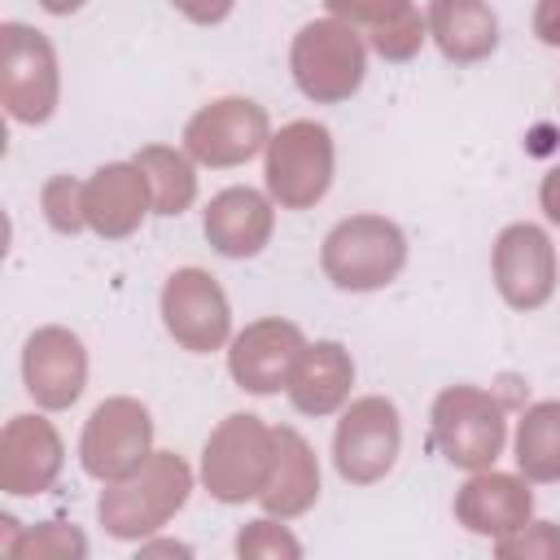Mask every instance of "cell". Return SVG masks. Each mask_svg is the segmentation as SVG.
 Wrapping results in <instances>:
<instances>
[{
	"instance_id": "cell-1",
	"label": "cell",
	"mask_w": 560,
	"mask_h": 560,
	"mask_svg": "<svg viewBox=\"0 0 560 560\" xmlns=\"http://www.w3.org/2000/svg\"><path fill=\"white\" fill-rule=\"evenodd\" d=\"M192 490V472L175 451H153L131 477L105 481L101 490V525L114 538H144L162 529Z\"/></svg>"
},
{
	"instance_id": "cell-2",
	"label": "cell",
	"mask_w": 560,
	"mask_h": 560,
	"mask_svg": "<svg viewBox=\"0 0 560 560\" xmlns=\"http://www.w3.org/2000/svg\"><path fill=\"white\" fill-rule=\"evenodd\" d=\"M289 70L302 96H311L315 105H337L350 101L368 74V44L359 26L341 18H319L293 35Z\"/></svg>"
},
{
	"instance_id": "cell-3",
	"label": "cell",
	"mask_w": 560,
	"mask_h": 560,
	"mask_svg": "<svg viewBox=\"0 0 560 560\" xmlns=\"http://www.w3.org/2000/svg\"><path fill=\"white\" fill-rule=\"evenodd\" d=\"M407 262V236L385 214H350L341 219L319 249V267L337 289L372 293L398 280Z\"/></svg>"
},
{
	"instance_id": "cell-4",
	"label": "cell",
	"mask_w": 560,
	"mask_h": 560,
	"mask_svg": "<svg viewBox=\"0 0 560 560\" xmlns=\"http://www.w3.org/2000/svg\"><path fill=\"white\" fill-rule=\"evenodd\" d=\"M276 468V429L258 416H228L201 451V481L219 503L258 499Z\"/></svg>"
},
{
	"instance_id": "cell-5",
	"label": "cell",
	"mask_w": 560,
	"mask_h": 560,
	"mask_svg": "<svg viewBox=\"0 0 560 560\" xmlns=\"http://www.w3.org/2000/svg\"><path fill=\"white\" fill-rule=\"evenodd\" d=\"M433 446L455 464V468H490L508 442V420L503 402L477 385H446L433 398Z\"/></svg>"
},
{
	"instance_id": "cell-6",
	"label": "cell",
	"mask_w": 560,
	"mask_h": 560,
	"mask_svg": "<svg viewBox=\"0 0 560 560\" xmlns=\"http://www.w3.org/2000/svg\"><path fill=\"white\" fill-rule=\"evenodd\" d=\"M57 52L44 31L4 22L0 26V101L18 122H44L57 109Z\"/></svg>"
},
{
	"instance_id": "cell-7",
	"label": "cell",
	"mask_w": 560,
	"mask_h": 560,
	"mask_svg": "<svg viewBox=\"0 0 560 560\" xmlns=\"http://www.w3.org/2000/svg\"><path fill=\"white\" fill-rule=\"evenodd\" d=\"M332 184V136L324 122H289L267 140V192L284 210H311Z\"/></svg>"
},
{
	"instance_id": "cell-8",
	"label": "cell",
	"mask_w": 560,
	"mask_h": 560,
	"mask_svg": "<svg viewBox=\"0 0 560 560\" xmlns=\"http://www.w3.org/2000/svg\"><path fill=\"white\" fill-rule=\"evenodd\" d=\"M398 446H402L398 407L381 394H368V398H354L337 420L332 464L350 486H372L394 468Z\"/></svg>"
},
{
	"instance_id": "cell-9",
	"label": "cell",
	"mask_w": 560,
	"mask_h": 560,
	"mask_svg": "<svg viewBox=\"0 0 560 560\" xmlns=\"http://www.w3.org/2000/svg\"><path fill=\"white\" fill-rule=\"evenodd\" d=\"M153 455V420L136 398H105L79 438L83 472L96 481H122Z\"/></svg>"
},
{
	"instance_id": "cell-10",
	"label": "cell",
	"mask_w": 560,
	"mask_h": 560,
	"mask_svg": "<svg viewBox=\"0 0 560 560\" xmlns=\"http://www.w3.org/2000/svg\"><path fill=\"white\" fill-rule=\"evenodd\" d=\"M271 122L267 109L249 96H223L201 105L184 127V153L201 166H241L267 149Z\"/></svg>"
},
{
	"instance_id": "cell-11",
	"label": "cell",
	"mask_w": 560,
	"mask_h": 560,
	"mask_svg": "<svg viewBox=\"0 0 560 560\" xmlns=\"http://www.w3.org/2000/svg\"><path fill=\"white\" fill-rule=\"evenodd\" d=\"M162 324L192 354L219 350L232 332V311H228V298H223L219 280L201 267L171 271L166 284H162Z\"/></svg>"
},
{
	"instance_id": "cell-12",
	"label": "cell",
	"mask_w": 560,
	"mask_h": 560,
	"mask_svg": "<svg viewBox=\"0 0 560 560\" xmlns=\"http://www.w3.org/2000/svg\"><path fill=\"white\" fill-rule=\"evenodd\" d=\"M494 284L508 306L538 311L556 293V245L538 223H508L494 236Z\"/></svg>"
},
{
	"instance_id": "cell-13",
	"label": "cell",
	"mask_w": 560,
	"mask_h": 560,
	"mask_svg": "<svg viewBox=\"0 0 560 560\" xmlns=\"http://www.w3.org/2000/svg\"><path fill=\"white\" fill-rule=\"evenodd\" d=\"M306 350V337L298 324L289 319H258L249 324L245 332L232 337V350H228V368H232V381L249 394H276L289 385L298 359Z\"/></svg>"
},
{
	"instance_id": "cell-14",
	"label": "cell",
	"mask_w": 560,
	"mask_h": 560,
	"mask_svg": "<svg viewBox=\"0 0 560 560\" xmlns=\"http://www.w3.org/2000/svg\"><path fill=\"white\" fill-rule=\"evenodd\" d=\"M22 381H26V394L48 411H61V407L79 402V394L88 385L83 341L70 328H57V324L35 328L26 350H22Z\"/></svg>"
},
{
	"instance_id": "cell-15",
	"label": "cell",
	"mask_w": 560,
	"mask_h": 560,
	"mask_svg": "<svg viewBox=\"0 0 560 560\" xmlns=\"http://www.w3.org/2000/svg\"><path fill=\"white\" fill-rule=\"evenodd\" d=\"M153 206V188L149 175L140 171V162H109L101 166L92 179H83V214L88 228L105 241H122L140 228V219Z\"/></svg>"
},
{
	"instance_id": "cell-16",
	"label": "cell",
	"mask_w": 560,
	"mask_h": 560,
	"mask_svg": "<svg viewBox=\"0 0 560 560\" xmlns=\"http://www.w3.org/2000/svg\"><path fill=\"white\" fill-rule=\"evenodd\" d=\"M534 512V494L521 477L512 472H494V468H477L459 494H455V516L464 529L481 534V538H508L516 534Z\"/></svg>"
},
{
	"instance_id": "cell-17",
	"label": "cell",
	"mask_w": 560,
	"mask_h": 560,
	"mask_svg": "<svg viewBox=\"0 0 560 560\" xmlns=\"http://www.w3.org/2000/svg\"><path fill=\"white\" fill-rule=\"evenodd\" d=\"M61 472V438L39 416H13L0 433V490L39 494Z\"/></svg>"
},
{
	"instance_id": "cell-18",
	"label": "cell",
	"mask_w": 560,
	"mask_h": 560,
	"mask_svg": "<svg viewBox=\"0 0 560 560\" xmlns=\"http://www.w3.org/2000/svg\"><path fill=\"white\" fill-rule=\"evenodd\" d=\"M276 228V210L254 188H223L206 210V241L223 258H254Z\"/></svg>"
},
{
	"instance_id": "cell-19",
	"label": "cell",
	"mask_w": 560,
	"mask_h": 560,
	"mask_svg": "<svg viewBox=\"0 0 560 560\" xmlns=\"http://www.w3.org/2000/svg\"><path fill=\"white\" fill-rule=\"evenodd\" d=\"M324 9L350 26H368V44L385 61H411L429 31L411 0H324Z\"/></svg>"
},
{
	"instance_id": "cell-20",
	"label": "cell",
	"mask_w": 560,
	"mask_h": 560,
	"mask_svg": "<svg viewBox=\"0 0 560 560\" xmlns=\"http://www.w3.org/2000/svg\"><path fill=\"white\" fill-rule=\"evenodd\" d=\"M354 385V363L341 341H315L302 350L284 394L302 416H328L350 398Z\"/></svg>"
},
{
	"instance_id": "cell-21",
	"label": "cell",
	"mask_w": 560,
	"mask_h": 560,
	"mask_svg": "<svg viewBox=\"0 0 560 560\" xmlns=\"http://www.w3.org/2000/svg\"><path fill=\"white\" fill-rule=\"evenodd\" d=\"M424 22H429V39L455 66L486 61L499 44V18L486 0H429Z\"/></svg>"
},
{
	"instance_id": "cell-22",
	"label": "cell",
	"mask_w": 560,
	"mask_h": 560,
	"mask_svg": "<svg viewBox=\"0 0 560 560\" xmlns=\"http://www.w3.org/2000/svg\"><path fill=\"white\" fill-rule=\"evenodd\" d=\"M315 499H319V464H315L306 438L298 429H284L280 424L276 429V468H271V481L258 494V503L267 508V516L293 521Z\"/></svg>"
},
{
	"instance_id": "cell-23",
	"label": "cell",
	"mask_w": 560,
	"mask_h": 560,
	"mask_svg": "<svg viewBox=\"0 0 560 560\" xmlns=\"http://www.w3.org/2000/svg\"><path fill=\"white\" fill-rule=\"evenodd\" d=\"M516 468L525 481H560V402L525 407L516 424Z\"/></svg>"
},
{
	"instance_id": "cell-24",
	"label": "cell",
	"mask_w": 560,
	"mask_h": 560,
	"mask_svg": "<svg viewBox=\"0 0 560 560\" xmlns=\"http://www.w3.org/2000/svg\"><path fill=\"white\" fill-rule=\"evenodd\" d=\"M140 171L149 175L153 188V214H184L197 197V175H192V158L171 149V144H144L136 153Z\"/></svg>"
},
{
	"instance_id": "cell-25",
	"label": "cell",
	"mask_w": 560,
	"mask_h": 560,
	"mask_svg": "<svg viewBox=\"0 0 560 560\" xmlns=\"http://www.w3.org/2000/svg\"><path fill=\"white\" fill-rule=\"evenodd\" d=\"M83 551H88V542H83L79 529L48 521V525L26 529L22 542L9 551V560H79Z\"/></svg>"
},
{
	"instance_id": "cell-26",
	"label": "cell",
	"mask_w": 560,
	"mask_h": 560,
	"mask_svg": "<svg viewBox=\"0 0 560 560\" xmlns=\"http://www.w3.org/2000/svg\"><path fill=\"white\" fill-rule=\"evenodd\" d=\"M499 560H560V525L551 521H525L516 534L494 538Z\"/></svg>"
},
{
	"instance_id": "cell-27",
	"label": "cell",
	"mask_w": 560,
	"mask_h": 560,
	"mask_svg": "<svg viewBox=\"0 0 560 560\" xmlns=\"http://www.w3.org/2000/svg\"><path fill=\"white\" fill-rule=\"evenodd\" d=\"M39 206H44L48 223H52L57 232H66V236L88 228V214H83V184L70 179V175H52V179L44 184Z\"/></svg>"
},
{
	"instance_id": "cell-28",
	"label": "cell",
	"mask_w": 560,
	"mask_h": 560,
	"mask_svg": "<svg viewBox=\"0 0 560 560\" xmlns=\"http://www.w3.org/2000/svg\"><path fill=\"white\" fill-rule=\"evenodd\" d=\"M236 551L245 556V560H276V556H302V547H298V538L284 529V525H276V516H267V521H249L245 529H241V538H236Z\"/></svg>"
},
{
	"instance_id": "cell-29",
	"label": "cell",
	"mask_w": 560,
	"mask_h": 560,
	"mask_svg": "<svg viewBox=\"0 0 560 560\" xmlns=\"http://www.w3.org/2000/svg\"><path fill=\"white\" fill-rule=\"evenodd\" d=\"M188 22H201V26H214V22H223L228 13H232V4L236 0H171Z\"/></svg>"
},
{
	"instance_id": "cell-30",
	"label": "cell",
	"mask_w": 560,
	"mask_h": 560,
	"mask_svg": "<svg viewBox=\"0 0 560 560\" xmlns=\"http://www.w3.org/2000/svg\"><path fill=\"white\" fill-rule=\"evenodd\" d=\"M534 35L547 48H560V0H538L534 4Z\"/></svg>"
},
{
	"instance_id": "cell-31",
	"label": "cell",
	"mask_w": 560,
	"mask_h": 560,
	"mask_svg": "<svg viewBox=\"0 0 560 560\" xmlns=\"http://www.w3.org/2000/svg\"><path fill=\"white\" fill-rule=\"evenodd\" d=\"M538 201H542V210H547V219H551V223L560 228V166L542 175V188H538Z\"/></svg>"
},
{
	"instance_id": "cell-32",
	"label": "cell",
	"mask_w": 560,
	"mask_h": 560,
	"mask_svg": "<svg viewBox=\"0 0 560 560\" xmlns=\"http://www.w3.org/2000/svg\"><path fill=\"white\" fill-rule=\"evenodd\" d=\"M48 13H57V18H66V13H74V9H83V0H39Z\"/></svg>"
},
{
	"instance_id": "cell-33",
	"label": "cell",
	"mask_w": 560,
	"mask_h": 560,
	"mask_svg": "<svg viewBox=\"0 0 560 560\" xmlns=\"http://www.w3.org/2000/svg\"><path fill=\"white\" fill-rule=\"evenodd\" d=\"M144 556H153V551H175V556H188V547H179V542H153V547H140Z\"/></svg>"
}]
</instances>
